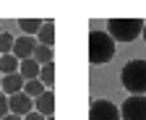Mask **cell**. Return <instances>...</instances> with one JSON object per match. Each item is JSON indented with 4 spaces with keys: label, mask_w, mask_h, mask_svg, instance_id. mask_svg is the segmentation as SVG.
Wrapping results in <instances>:
<instances>
[{
    "label": "cell",
    "mask_w": 146,
    "mask_h": 120,
    "mask_svg": "<svg viewBox=\"0 0 146 120\" xmlns=\"http://www.w3.org/2000/svg\"><path fill=\"white\" fill-rule=\"evenodd\" d=\"M112 58H115V39L107 31H89V60L94 65H102Z\"/></svg>",
    "instance_id": "obj_1"
},
{
    "label": "cell",
    "mask_w": 146,
    "mask_h": 120,
    "mask_svg": "<svg viewBox=\"0 0 146 120\" xmlns=\"http://www.w3.org/2000/svg\"><path fill=\"white\" fill-rule=\"evenodd\" d=\"M120 81L131 94H146V60H131L123 65Z\"/></svg>",
    "instance_id": "obj_2"
},
{
    "label": "cell",
    "mask_w": 146,
    "mask_h": 120,
    "mask_svg": "<svg viewBox=\"0 0 146 120\" xmlns=\"http://www.w3.org/2000/svg\"><path fill=\"white\" fill-rule=\"evenodd\" d=\"M143 21L141 19H110L107 21V34L115 42H133L141 37Z\"/></svg>",
    "instance_id": "obj_3"
},
{
    "label": "cell",
    "mask_w": 146,
    "mask_h": 120,
    "mask_svg": "<svg viewBox=\"0 0 146 120\" xmlns=\"http://www.w3.org/2000/svg\"><path fill=\"white\" fill-rule=\"evenodd\" d=\"M120 120H146V94H131L120 105Z\"/></svg>",
    "instance_id": "obj_4"
},
{
    "label": "cell",
    "mask_w": 146,
    "mask_h": 120,
    "mask_svg": "<svg viewBox=\"0 0 146 120\" xmlns=\"http://www.w3.org/2000/svg\"><path fill=\"white\" fill-rule=\"evenodd\" d=\"M89 120H120V107L110 99H94L89 107Z\"/></svg>",
    "instance_id": "obj_5"
},
{
    "label": "cell",
    "mask_w": 146,
    "mask_h": 120,
    "mask_svg": "<svg viewBox=\"0 0 146 120\" xmlns=\"http://www.w3.org/2000/svg\"><path fill=\"white\" fill-rule=\"evenodd\" d=\"M36 42L34 37H26V34H21V37H16V42H13V52L11 55H16V60L21 63V60H29L31 55H34V50H36Z\"/></svg>",
    "instance_id": "obj_6"
},
{
    "label": "cell",
    "mask_w": 146,
    "mask_h": 120,
    "mask_svg": "<svg viewBox=\"0 0 146 120\" xmlns=\"http://www.w3.org/2000/svg\"><path fill=\"white\" fill-rule=\"evenodd\" d=\"M8 110H11V115L24 117V115L34 112V99L26 97L24 91H21V94H13V97H8Z\"/></svg>",
    "instance_id": "obj_7"
},
{
    "label": "cell",
    "mask_w": 146,
    "mask_h": 120,
    "mask_svg": "<svg viewBox=\"0 0 146 120\" xmlns=\"http://www.w3.org/2000/svg\"><path fill=\"white\" fill-rule=\"evenodd\" d=\"M34 112H39V115H44V117H52L55 115V94L47 89L42 97H36L34 99Z\"/></svg>",
    "instance_id": "obj_8"
},
{
    "label": "cell",
    "mask_w": 146,
    "mask_h": 120,
    "mask_svg": "<svg viewBox=\"0 0 146 120\" xmlns=\"http://www.w3.org/2000/svg\"><path fill=\"white\" fill-rule=\"evenodd\" d=\"M24 78H21V73H11V76H3V89L0 91H5L8 97H13V94H21L24 91Z\"/></svg>",
    "instance_id": "obj_9"
},
{
    "label": "cell",
    "mask_w": 146,
    "mask_h": 120,
    "mask_svg": "<svg viewBox=\"0 0 146 120\" xmlns=\"http://www.w3.org/2000/svg\"><path fill=\"white\" fill-rule=\"evenodd\" d=\"M39 71H42V65L36 63L34 58L21 60V65H18V73H21V78H24V81H34V78H39Z\"/></svg>",
    "instance_id": "obj_10"
},
{
    "label": "cell",
    "mask_w": 146,
    "mask_h": 120,
    "mask_svg": "<svg viewBox=\"0 0 146 120\" xmlns=\"http://www.w3.org/2000/svg\"><path fill=\"white\" fill-rule=\"evenodd\" d=\"M36 42L39 44H44V47H52L55 44V21H44L42 24V29H39V34H36Z\"/></svg>",
    "instance_id": "obj_11"
},
{
    "label": "cell",
    "mask_w": 146,
    "mask_h": 120,
    "mask_svg": "<svg viewBox=\"0 0 146 120\" xmlns=\"http://www.w3.org/2000/svg\"><path fill=\"white\" fill-rule=\"evenodd\" d=\"M42 24H44V21H39V19H18V29H21L26 37H34V34H39Z\"/></svg>",
    "instance_id": "obj_12"
},
{
    "label": "cell",
    "mask_w": 146,
    "mask_h": 120,
    "mask_svg": "<svg viewBox=\"0 0 146 120\" xmlns=\"http://www.w3.org/2000/svg\"><path fill=\"white\" fill-rule=\"evenodd\" d=\"M18 63L16 55H0V73L3 76H11V73H18Z\"/></svg>",
    "instance_id": "obj_13"
},
{
    "label": "cell",
    "mask_w": 146,
    "mask_h": 120,
    "mask_svg": "<svg viewBox=\"0 0 146 120\" xmlns=\"http://www.w3.org/2000/svg\"><path fill=\"white\" fill-rule=\"evenodd\" d=\"M47 89H44V84L39 81V78H34V81H26L24 84V94L26 97H31V99H36V97H42Z\"/></svg>",
    "instance_id": "obj_14"
},
{
    "label": "cell",
    "mask_w": 146,
    "mask_h": 120,
    "mask_svg": "<svg viewBox=\"0 0 146 120\" xmlns=\"http://www.w3.org/2000/svg\"><path fill=\"white\" fill-rule=\"evenodd\" d=\"M39 65H47V63H52V58H55V52H52V47H44V44H36V50H34V55H31Z\"/></svg>",
    "instance_id": "obj_15"
},
{
    "label": "cell",
    "mask_w": 146,
    "mask_h": 120,
    "mask_svg": "<svg viewBox=\"0 0 146 120\" xmlns=\"http://www.w3.org/2000/svg\"><path fill=\"white\" fill-rule=\"evenodd\" d=\"M39 81L44 84V89H50L52 84H55V63L42 65V71H39Z\"/></svg>",
    "instance_id": "obj_16"
},
{
    "label": "cell",
    "mask_w": 146,
    "mask_h": 120,
    "mask_svg": "<svg viewBox=\"0 0 146 120\" xmlns=\"http://www.w3.org/2000/svg\"><path fill=\"white\" fill-rule=\"evenodd\" d=\"M13 42H16L13 34L0 31V55H11V52H13Z\"/></svg>",
    "instance_id": "obj_17"
},
{
    "label": "cell",
    "mask_w": 146,
    "mask_h": 120,
    "mask_svg": "<svg viewBox=\"0 0 146 120\" xmlns=\"http://www.w3.org/2000/svg\"><path fill=\"white\" fill-rule=\"evenodd\" d=\"M5 115H11V110H8V97L0 94V120H3Z\"/></svg>",
    "instance_id": "obj_18"
},
{
    "label": "cell",
    "mask_w": 146,
    "mask_h": 120,
    "mask_svg": "<svg viewBox=\"0 0 146 120\" xmlns=\"http://www.w3.org/2000/svg\"><path fill=\"white\" fill-rule=\"evenodd\" d=\"M24 120H47V117L39 115V112H29V115H24Z\"/></svg>",
    "instance_id": "obj_19"
},
{
    "label": "cell",
    "mask_w": 146,
    "mask_h": 120,
    "mask_svg": "<svg viewBox=\"0 0 146 120\" xmlns=\"http://www.w3.org/2000/svg\"><path fill=\"white\" fill-rule=\"evenodd\" d=\"M3 120H24V117H18V115H5Z\"/></svg>",
    "instance_id": "obj_20"
},
{
    "label": "cell",
    "mask_w": 146,
    "mask_h": 120,
    "mask_svg": "<svg viewBox=\"0 0 146 120\" xmlns=\"http://www.w3.org/2000/svg\"><path fill=\"white\" fill-rule=\"evenodd\" d=\"M141 37H143V42H146V21H143V31H141Z\"/></svg>",
    "instance_id": "obj_21"
},
{
    "label": "cell",
    "mask_w": 146,
    "mask_h": 120,
    "mask_svg": "<svg viewBox=\"0 0 146 120\" xmlns=\"http://www.w3.org/2000/svg\"><path fill=\"white\" fill-rule=\"evenodd\" d=\"M0 89H3V76H0Z\"/></svg>",
    "instance_id": "obj_22"
},
{
    "label": "cell",
    "mask_w": 146,
    "mask_h": 120,
    "mask_svg": "<svg viewBox=\"0 0 146 120\" xmlns=\"http://www.w3.org/2000/svg\"><path fill=\"white\" fill-rule=\"evenodd\" d=\"M47 120H55V117H47Z\"/></svg>",
    "instance_id": "obj_23"
}]
</instances>
